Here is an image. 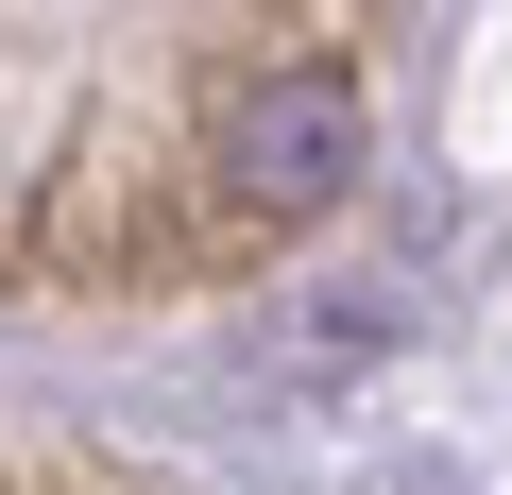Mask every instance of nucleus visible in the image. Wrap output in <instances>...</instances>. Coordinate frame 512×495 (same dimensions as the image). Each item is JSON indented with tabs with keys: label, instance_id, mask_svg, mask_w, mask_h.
<instances>
[{
	"label": "nucleus",
	"instance_id": "obj_1",
	"mask_svg": "<svg viewBox=\"0 0 512 495\" xmlns=\"http://www.w3.org/2000/svg\"><path fill=\"white\" fill-rule=\"evenodd\" d=\"M0 495H154L137 461H86V444H35V427H0Z\"/></svg>",
	"mask_w": 512,
	"mask_h": 495
}]
</instances>
